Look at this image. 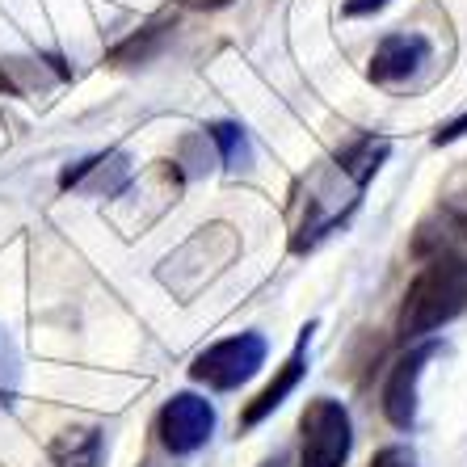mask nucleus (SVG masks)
Segmentation results:
<instances>
[{
	"mask_svg": "<svg viewBox=\"0 0 467 467\" xmlns=\"http://www.w3.org/2000/svg\"><path fill=\"white\" fill-rule=\"evenodd\" d=\"M467 307V265L459 257H442L438 253L421 274H417L400 304V320L396 333L404 341H421L434 328L451 325L459 312Z\"/></svg>",
	"mask_w": 467,
	"mask_h": 467,
	"instance_id": "nucleus-1",
	"label": "nucleus"
},
{
	"mask_svg": "<svg viewBox=\"0 0 467 467\" xmlns=\"http://www.w3.org/2000/svg\"><path fill=\"white\" fill-rule=\"evenodd\" d=\"M354 451V425L341 400L316 396L299 417V467H346Z\"/></svg>",
	"mask_w": 467,
	"mask_h": 467,
	"instance_id": "nucleus-2",
	"label": "nucleus"
},
{
	"mask_svg": "<svg viewBox=\"0 0 467 467\" xmlns=\"http://www.w3.org/2000/svg\"><path fill=\"white\" fill-rule=\"evenodd\" d=\"M261 367H265V337L261 333H240V337H223L202 349L190 362V379L211 391H232L240 383H249Z\"/></svg>",
	"mask_w": 467,
	"mask_h": 467,
	"instance_id": "nucleus-3",
	"label": "nucleus"
},
{
	"mask_svg": "<svg viewBox=\"0 0 467 467\" xmlns=\"http://www.w3.org/2000/svg\"><path fill=\"white\" fill-rule=\"evenodd\" d=\"M156 434L169 455H194L215 434V404L198 391H177L164 400L161 417H156Z\"/></svg>",
	"mask_w": 467,
	"mask_h": 467,
	"instance_id": "nucleus-4",
	"label": "nucleus"
},
{
	"mask_svg": "<svg viewBox=\"0 0 467 467\" xmlns=\"http://www.w3.org/2000/svg\"><path fill=\"white\" fill-rule=\"evenodd\" d=\"M434 354H438V346H417L391 367L388 383H383V417L396 430H409L417 421V383H421V370Z\"/></svg>",
	"mask_w": 467,
	"mask_h": 467,
	"instance_id": "nucleus-5",
	"label": "nucleus"
},
{
	"mask_svg": "<svg viewBox=\"0 0 467 467\" xmlns=\"http://www.w3.org/2000/svg\"><path fill=\"white\" fill-rule=\"evenodd\" d=\"M312 328L316 325H307L304 333H299V341H295V349H291V358H286L283 367H278V375H274V379L265 383V388H261L249 404H244V413H240V430L261 425L265 417L274 413V409H278V404L286 400V396H291L295 388H299V379H304V370H307L304 362H307V341H312Z\"/></svg>",
	"mask_w": 467,
	"mask_h": 467,
	"instance_id": "nucleus-6",
	"label": "nucleus"
},
{
	"mask_svg": "<svg viewBox=\"0 0 467 467\" xmlns=\"http://www.w3.org/2000/svg\"><path fill=\"white\" fill-rule=\"evenodd\" d=\"M430 59V43H425L421 34H388L375 55H370V80H379V85H391V80H404L409 72Z\"/></svg>",
	"mask_w": 467,
	"mask_h": 467,
	"instance_id": "nucleus-7",
	"label": "nucleus"
},
{
	"mask_svg": "<svg viewBox=\"0 0 467 467\" xmlns=\"http://www.w3.org/2000/svg\"><path fill=\"white\" fill-rule=\"evenodd\" d=\"M51 467H101V434L98 430H64L51 442Z\"/></svg>",
	"mask_w": 467,
	"mask_h": 467,
	"instance_id": "nucleus-8",
	"label": "nucleus"
},
{
	"mask_svg": "<svg viewBox=\"0 0 467 467\" xmlns=\"http://www.w3.org/2000/svg\"><path fill=\"white\" fill-rule=\"evenodd\" d=\"M388 161V140H358L354 148H346V152L337 156V164H341V173L346 177H354V185H367L370 177L379 173V164Z\"/></svg>",
	"mask_w": 467,
	"mask_h": 467,
	"instance_id": "nucleus-9",
	"label": "nucleus"
},
{
	"mask_svg": "<svg viewBox=\"0 0 467 467\" xmlns=\"http://www.w3.org/2000/svg\"><path fill=\"white\" fill-rule=\"evenodd\" d=\"M164 38H169V26H148V30L130 34L127 43L114 47V51H109V59H114V64H148V59L161 51Z\"/></svg>",
	"mask_w": 467,
	"mask_h": 467,
	"instance_id": "nucleus-10",
	"label": "nucleus"
},
{
	"mask_svg": "<svg viewBox=\"0 0 467 467\" xmlns=\"http://www.w3.org/2000/svg\"><path fill=\"white\" fill-rule=\"evenodd\" d=\"M207 140L219 148L223 164H236L240 156H244V130H240L236 122H211V127H207Z\"/></svg>",
	"mask_w": 467,
	"mask_h": 467,
	"instance_id": "nucleus-11",
	"label": "nucleus"
},
{
	"mask_svg": "<svg viewBox=\"0 0 467 467\" xmlns=\"http://www.w3.org/2000/svg\"><path fill=\"white\" fill-rule=\"evenodd\" d=\"M370 467H417L413 446H383L379 455L370 459Z\"/></svg>",
	"mask_w": 467,
	"mask_h": 467,
	"instance_id": "nucleus-12",
	"label": "nucleus"
},
{
	"mask_svg": "<svg viewBox=\"0 0 467 467\" xmlns=\"http://www.w3.org/2000/svg\"><path fill=\"white\" fill-rule=\"evenodd\" d=\"M463 135H467V114H459L455 122H446V127L434 130V148H442V143H455V140H463Z\"/></svg>",
	"mask_w": 467,
	"mask_h": 467,
	"instance_id": "nucleus-13",
	"label": "nucleus"
},
{
	"mask_svg": "<svg viewBox=\"0 0 467 467\" xmlns=\"http://www.w3.org/2000/svg\"><path fill=\"white\" fill-rule=\"evenodd\" d=\"M0 404H13V367L5 358V341H0Z\"/></svg>",
	"mask_w": 467,
	"mask_h": 467,
	"instance_id": "nucleus-14",
	"label": "nucleus"
},
{
	"mask_svg": "<svg viewBox=\"0 0 467 467\" xmlns=\"http://www.w3.org/2000/svg\"><path fill=\"white\" fill-rule=\"evenodd\" d=\"M388 0H346V13L349 17H362V13H370V9H383Z\"/></svg>",
	"mask_w": 467,
	"mask_h": 467,
	"instance_id": "nucleus-15",
	"label": "nucleus"
},
{
	"mask_svg": "<svg viewBox=\"0 0 467 467\" xmlns=\"http://www.w3.org/2000/svg\"><path fill=\"white\" fill-rule=\"evenodd\" d=\"M190 9H228L232 0H185Z\"/></svg>",
	"mask_w": 467,
	"mask_h": 467,
	"instance_id": "nucleus-16",
	"label": "nucleus"
},
{
	"mask_svg": "<svg viewBox=\"0 0 467 467\" xmlns=\"http://www.w3.org/2000/svg\"><path fill=\"white\" fill-rule=\"evenodd\" d=\"M265 467H286V455H274V459H270V463H265Z\"/></svg>",
	"mask_w": 467,
	"mask_h": 467,
	"instance_id": "nucleus-17",
	"label": "nucleus"
}]
</instances>
